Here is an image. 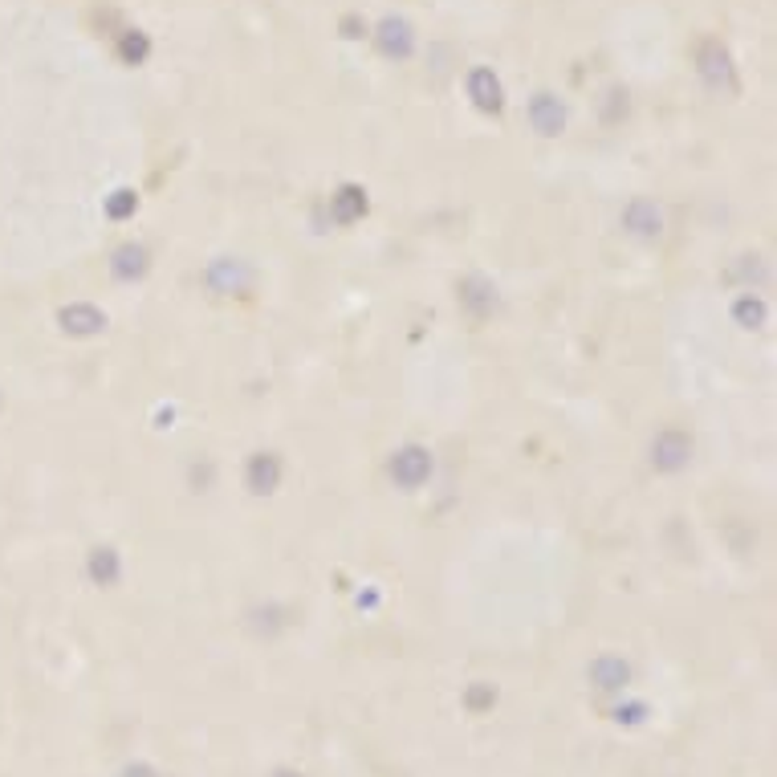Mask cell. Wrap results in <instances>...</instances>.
Returning a JSON list of instances; mask_svg holds the SVG:
<instances>
[{
	"mask_svg": "<svg viewBox=\"0 0 777 777\" xmlns=\"http://www.w3.org/2000/svg\"><path fill=\"white\" fill-rule=\"evenodd\" d=\"M277 481H281V460L273 452H257L249 460V489L253 493H273Z\"/></svg>",
	"mask_w": 777,
	"mask_h": 777,
	"instance_id": "cell-5",
	"label": "cell"
},
{
	"mask_svg": "<svg viewBox=\"0 0 777 777\" xmlns=\"http://www.w3.org/2000/svg\"><path fill=\"white\" fill-rule=\"evenodd\" d=\"M367 212V196L358 192V188H342L338 196H334V216L342 220V224H350V220H358Z\"/></svg>",
	"mask_w": 777,
	"mask_h": 777,
	"instance_id": "cell-8",
	"label": "cell"
},
{
	"mask_svg": "<svg viewBox=\"0 0 777 777\" xmlns=\"http://www.w3.org/2000/svg\"><path fill=\"white\" fill-rule=\"evenodd\" d=\"M94 578H102V582H114L118 578V554L114 550H94Z\"/></svg>",
	"mask_w": 777,
	"mask_h": 777,
	"instance_id": "cell-10",
	"label": "cell"
},
{
	"mask_svg": "<svg viewBox=\"0 0 777 777\" xmlns=\"http://www.w3.org/2000/svg\"><path fill=\"white\" fill-rule=\"evenodd\" d=\"M472 94H476V102H481V106H493V110L501 106V90H497V86L489 90V86H485V74L472 78Z\"/></svg>",
	"mask_w": 777,
	"mask_h": 777,
	"instance_id": "cell-11",
	"label": "cell"
},
{
	"mask_svg": "<svg viewBox=\"0 0 777 777\" xmlns=\"http://www.w3.org/2000/svg\"><path fill=\"white\" fill-rule=\"evenodd\" d=\"M428 476H432V456H428V448L407 444V448H399V452L391 456V481H395L399 489H420Z\"/></svg>",
	"mask_w": 777,
	"mask_h": 777,
	"instance_id": "cell-1",
	"label": "cell"
},
{
	"mask_svg": "<svg viewBox=\"0 0 777 777\" xmlns=\"http://www.w3.org/2000/svg\"><path fill=\"white\" fill-rule=\"evenodd\" d=\"M62 322H66V330H74V334H98V330L106 326V314H98L94 306H74V310L62 314Z\"/></svg>",
	"mask_w": 777,
	"mask_h": 777,
	"instance_id": "cell-6",
	"label": "cell"
},
{
	"mask_svg": "<svg viewBox=\"0 0 777 777\" xmlns=\"http://www.w3.org/2000/svg\"><path fill=\"white\" fill-rule=\"evenodd\" d=\"M623 224H627V232H635V236H660L664 216H660V208H655L651 200H631L627 212H623Z\"/></svg>",
	"mask_w": 777,
	"mask_h": 777,
	"instance_id": "cell-4",
	"label": "cell"
},
{
	"mask_svg": "<svg viewBox=\"0 0 777 777\" xmlns=\"http://www.w3.org/2000/svg\"><path fill=\"white\" fill-rule=\"evenodd\" d=\"M737 318H741V322H745V326H757V322H761V318H765V306H761V302H757V297H745V302H741V306H737Z\"/></svg>",
	"mask_w": 777,
	"mask_h": 777,
	"instance_id": "cell-12",
	"label": "cell"
},
{
	"mask_svg": "<svg viewBox=\"0 0 777 777\" xmlns=\"http://www.w3.org/2000/svg\"><path fill=\"white\" fill-rule=\"evenodd\" d=\"M688 456H692V440L684 432H676V428L660 432V436H655V444H651V464L660 472H680L688 464Z\"/></svg>",
	"mask_w": 777,
	"mask_h": 777,
	"instance_id": "cell-2",
	"label": "cell"
},
{
	"mask_svg": "<svg viewBox=\"0 0 777 777\" xmlns=\"http://www.w3.org/2000/svg\"><path fill=\"white\" fill-rule=\"evenodd\" d=\"M143 269H147V253L139 245H127V249L114 253V273L118 277H131V273H143Z\"/></svg>",
	"mask_w": 777,
	"mask_h": 777,
	"instance_id": "cell-9",
	"label": "cell"
},
{
	"mask_svg": "<svg viewBox=\"0 0 777 777\" xmlns=\"http://www.w3.org/2000/svg\"><path fill=\"white\" fill-rule=\"evenodd\" d=\"M249 281H253V273H249L241 261H216V265L208 269V285H212L216 293H245Z\"/></svg>",
	"mask_w": 777,
	"mask_h": 777,
	"instance_id": "cell-3",
	"label": "cell"
},
{
	"mask_svg": "<svg viewBox=\"0 0 777 777\" xmlns=\"http://www.w3.org/2000/svg\"><path fill=\"white\" fill-rule=\"evenodd\" d=\"M533 127L542 131V135H558L562 131V110L550 102V94H542L533 102Z\"/></svg>",
	"mask_w": 777,
	"mask_h": 777,
	"instance_id": "cell-7",
	"label": "cell"
}]
</instances>
